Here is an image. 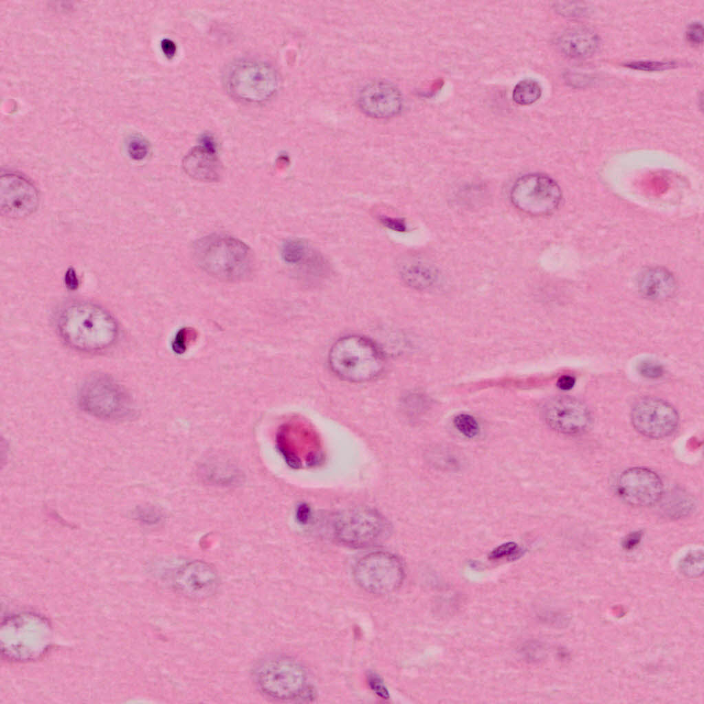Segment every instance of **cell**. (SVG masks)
Wrapping results in <instances>:
<instances>
[{
	"label": "cell",
	"mask_w": 704,
	"mask_h": 704,
	"mask_svg": "<svg viewBox=\"0 0 704 704\" xmlns=\"http://www.w3.org/2000/svg\"><path fill=\"white\" fill-rule=\"evenodd\" d=\"M399 273L405 283L417 289H428L437 280L435 269L417 260L402 261L399 265Z\"/></svg>",
	"instance_id": "cell-19"
},
{
	"label": "cell",
	"mask_w": 704,
	"mask_h": 704,
	"mask_svg": "<svg viewBox=\"0 0 704 704\" xmlns=\"http://www.w3.org/2000/svg\"><path fill=\"white\" fill-rule=\"evenodd\" d=\"M541 94V87L538 82L532 79H525L514 87L512 98L518 104L529 105L537 101Z\"/></svg>",
	"instance_id": "cell-20"
},
{
	"label": "cell",
	"mask_w": 704,
	"mask_h": 704,
	"mask_svg": "<svg viewBox=\"0 0 704 704\" xmlns=\"http://www.w3.org/2000/svg\"><path fill=\"white\" fill-rule=\"evenodd\" d=\"M542 416L553 430L569 435L583 433L592 422L587 406L569 396L556 397L547 402L542 408Z\"/></svg>",
	"instance_id": "cell-11"
},
{
	"label": "cell",
	"mask_w": 704,
	"mask_h": 704,
	"mask_svg": "<svg viewBox=\"0 0 704 704\" xmlns=\"http://www.w3.org/2000/svg\"><path fill=\"white\" fill-rule=\"evenodd\" d=\"M254 678L263 694L280 700L301 697L308 685L303 666L286 656H272L261 660L255 668Z\"/></svg>",
	"instance_id": "cell-5"
},
{
	"label": "cell",
	"mask_w": 704,
	"mask_h": 704,
	"mask_svg": "<svg viewBox=\"0 0 704 704\" xmlns=\"http://www.w3.org/2000/svg\"><path fill=\"white\" fill-rule=\"evenodd\" d=\"M512 204L518 210L531 216H545L553 212L562 200L558 184L542 173H529L518 178L510 191Z\"/></svg>",
	"instance_id": "cell-8"
},
{
	"label": "cell",
	"mask_w": 704,
	"mask_h": 704,
	"mask_svg": "<svg viewBox=\"0 0 704 704\" xmlns=\"http://www.w3.org/2000/svg\"><path fill=\"white\" fill-rule=\"evenodd\" d=\"M518 553L517 544L514 542H508L493 549L489 554V558L491 560H498L505 557L514 558Z\"/></svg>",
	"instance_id": "cell-26"
},
{
	"label": "cell",
	"mask_w": 704,
	"mask_h": 704,
	"mask_svg": "<svg viewBox=\"0 0 704 704\" xmlns=\"http://www.w3.org/2000/svg\"><path fill=\"white\" fill-rule=\"evenodd\" d=\"M55 324L59 336L67 346L86 353L107 351L119 336L115 318L100 306L86 301H71L61 305L56 314Z\"/></svg>",
	"instance_id": "cell-1"
},
{
	"label": "cell",
	"mask_w": 704,
	"mask_h": 704,
	"mask_svg": "<svg viewBox=\"0 0 704 704\" xmlns=\"http://www.w3.org/2000/svg\"><path fill=\"white\" fill-rule=\"evenodd\" d=\"M600 40L591 30L584 27H577L566 30L558 38L561 50L573 58H585L593 55L597 50Z\"/></svg>",
	"instance_id": "cell-18"
},
{
	"label": "cell",
	"mask_w": 704,
	"mask_h": 704,
	"mask_svg": "<svg viewBox=\"0 0 704 704\" xmlns=\"http://www.w3.org/2000/svg\"><path fill=\"white\" fill-rule=\"evenodd\" d=\"M378 219L381 224L390 230L399 232H406L407 229L406 223L404 219L386 215H380L378 217Z\"/></svg>",
	"instance_id": "cell-29"
},
{
	"label": "cell",
	"mask_w": 704,
	"mask_h": 704,
	"mask_svg": "<svg viewBox=\"0 0 704 704\" xmlns=\"http://www.w3.org/2000/svg\"><path fill=\"white\" fill-rule=\"evenodd\" d=\"M357 584L364 591L386 595L396 591L402 584L404 570L402 562L388 552H373L361 558L353 569Z\"/></svg>",
	"instance_id": "cell-9"
},
{
	"label": "cell",
	"mask_w": 704,
	"mask_h": 704,
	"mask_svg": "<svg viewBox=\"0 0 704 704\" xmlns=\"http://www.w3.org/2000/svg\"><path fill=\"white\" fill-rule=\"evenodd\" d=\"M149 146L147 142L140 138L131 139L128 144L129 156L135 160L144 159L148 154Z\"/></svg>",
	"instance_id": "cell-25"
},
{
	"label": "cell",
	"mask_w": 704,
	"mask_h": 704,
	"mask_svg": "<svg viewBox=\"0 0 704 704\" xmlns=\"http://www.w3.org/2000/svg\"><path fill=\"white\" fill-rule=\"evenodd\" d=\"M453 422L456 428L468 438H472L478 433V424L470 415L459 414L454 417Z\"/></svg>",
	"instance_id": "cell-23"
},
{
	"label": "cell",
	"mask_w": 704,
	"mask_h": 704,
	"mask_svg": "<svg viewBox=\"0 0 704 704\" xmlns=\"http://www.w3.org/2000/svg\"><path fill=\"white\" fill-rule=\"evenodd\" d=\"M197 265L210 276L226 282L248 279L255 267L254 255L241 240L222 234H210L192 245Z\"/></svg>",
	"instance_id": "cell-2"
},
{
	"label": "cell",
	"mask_w": 704,
	"mask_h": 704,
	"mask_svg": "<svg viewBox=\"0 0 704 704\" xmlns=\"http://www.w3.org/2000/svg\"><path fill=\"white\" fill-rule=\"evenodd\" d=\"M388 520L368 507H356L336 515L333 523L335 538L353 547H369L385 540L390 533Z\"/></svg>",
	"instance_id": "cell-6"
},
{
	"label": "cell",
	"mask_w": 704,
	"mask_h": 704,
	"mask_svg": "<svg viewBox=\"0 0 704 704\" xmlns=\"http://www.w3.org/2000/svg\"><path fill=\"white\" fill-rule=\"evenodd\" d=\"M138 518L147 524L157 522L161 518L160 512L152 507H143L137 510Z\"/></svg>",
	"instance_id": "cell-31"
},
{
	"label": "cell",
	"mask_w": 704,
	"mask_h": 704,
	"mask_svg": "<svg viewBox=\"0 0 704 704\" xmlns=\"http://www.w3.org/2000/svg\"><path fill=\"white\" fill-rule=\"evenodd\" d=\"M329 362L331 370L340 378L364 382L382 373L385 358L372 341L359 336H348L333 344L329 351Z\"/></svg>",
	"instance_id": "cell-3"
},
{
	"label": "cell",
	"mask_w": 704,
	"mask_h": 704,
	"mask_svg": "<svg viewBox=\"0 0 704 704\" xmlns=\"http://www.w3.org/2000/svg\"><path fill=\"white\" fill-rule=\"evenodd\" d=\"M311 514V508L309 505L302 503L296 509V519L299 522L305 524L309 520Z\"/></svg>",
	"instance_id": "cell-34"
},
{
	"label": "cell",
	"mask_w": 704,
	"mask_h": 704,
	"mask_svg": "<svg viewBox=\"0 0 704 704\" xmlns=\"http://www.w3.org/2000/svg\"><path fill=\"white\" fill-rule=\"evenodd\" d=\"M161 47L164 54L168 58H171L174 56L176 51V45L172 40L164 38L161 42Z\"/></svg>",
	"instance_id": "cell-37"
},
{
	"label": "cell",
	"mask_w": 704,
	"mask_h": 704,
	"mask_svg": "<svg viewBox=\"0 0 704 704\" xmlns=\"http://www.w3.org/2000/svg\"><path fill=\"white\" fill-rule=\"evenodd\" d=\"M368 684L371 688L380 696L386 698L388 696V691L382 681L378 676L371 674L368 677Z\"/></svg>",
	"instance_id": "cell-33"
},
{
	"label": "cell",
	"mask_w": 704,
	"mask_h": 704,
	"mask_svg": "<svg viewBox=\"0 0 704 704\" xmlns=\"http://www.w3.org/2000/svg\"><path fill=\"white\" fill-rule=\"evenodd\" d=\"M630 419L638 432L652 439L672 435L679 423L676 409L668 402L653 397L638 399L632 408Z\"/></svg>",
	"instance_id": "cell-10"
},
{
	"label": "cell",
	"mask_w": 704,
	"mask_h": 704,
	"mask_svg": "<svg viewBox=\"0 0 704 704\" xmlns=\"http://www.w3.org/2000/svg\"><path fill=\"white\" fill-rule=\"evenodd\" d=\"M686 38L692 45L702 44L703 40V28L700 23H694L689 25L686 31Z\"/></svg>",
	"instance_id": "cell-30"
},
{
	"label": "cell",
	"mask_w": 704,
	"mask_h": 704,
	"mask_svg": "<svg viewBox=\"0 0 704 704\" xmlns=\"http://www.w3.org/2000/svg\"><path fill=\"white\" fill-rule=\"evenodd\" d=\"M638 370L642 376L647 378H657L661 377L663 373L661 365L652 361L640 362Z\"/></svg>",
	"instance_id": "cell-27"
},
{
	"label": "cell",
	"mask_w": 704,
	"mask_h": 704,
	"mask_svg": "<svg viewBox=\"0 0 704 704\" xmlns=\"http://www.w3.org/2000/svg\"><path fill=\"white\" fill-rule=\"evenodd\" d=\"M219 578L215 569L208 563L193 561L181 566L175 575V586L179 592L192 599H204L213 594L218 587Z\"/></svg>",
	"instance_id": "cell-15"
},
{
	"label": "cell",
	"mask_w": 704,
	"mask_h": 704,
	"mask_svg": "<svg viewBox=\"0 0 704 704\" xmlns=\"http://www.w3.org/2000/svg\"><path fill=\"white\" fill-rule=\"evenodd\" d=\"M703 552L700 549L692 550L680 560L679 571L688 578H697L703 573Z\"/></svg>",
	"instance_id": "cell-21"
},
{
	"label": "cell",
	"mask_w": 704,
	"mask_h": 704,
	"mask_svg": "<svg viewBox=\"0 0 704 704\" xmlns=\"http://www.w3.org/2000/svg\"><path fill=\"white\" fill-rule=\"evenodd\" d=\"M307 245L300 239H289L284 242L281 248L283 259L289 264L302 263L307 256Z\"/></svg>",
	"instance_id": "cell-22"
},
{
	"label": "cell",
	"mask_w": 704,
	"mask_h": 704,
	"mask_svg": "<svg viewBox=\"0 0 704 704\" xmlns=\"http://www.w3.org/2000/svg\"><path fill=\"white\" fill-rule=\"evenodd\" d=\"M361 111L378 119L397 116L402 109L403 98L399 89L385 81H373L362 88L358 96Z\"/></svg>",
	"instance_id": "cell-14"
},
{
	"label": "cell",
	"mask_w": 704,
	"mask_h": 704,
	"mask_svg": "<svg viewBox=\"0 0 704 704\" xmlns=\"http://www.w3.org/2000/svg\"><path fill=\"white\" fill-rule=\"evenodd\" d=\"M643 532L635 531L626 536L622 541V547L626 551L635 549L641 541Z\"/></svg>",
	"instance_id": "cell-32"
},
{
	"label": "cell",
	"mask_w": 704,
	"mask_h": 704,
	"mask_svg": "<svg viewBox=\"0 0 704 704\" xmlns=\"http://www.w3.org/2000/svg\"><path fill=\"white\" fill-rule=\"evenodd\" d=\"M637 287L641 294L652 300L671 298L676 290L673 276L662 268L648 269L638 277Z\"/></svg>",
	"instance_id": "cell-17"
},
{
	"label": "cell",
	"mask_w": 704,
	"mask_h": 704,
	"mask_svg": "<svg viewBox=\"0 0 704 704\" xmlns=\"http://www.w3.org/2000/svg\"><path fill=\"white\" fill-rule=\"evenodd\" d=\"M80 408L104 419H122L134 413V404L126 390L111 376L95 374L84 381L78 393Z\"/></svg>",
	"instance_id": "cell-4"
},
{
	"label": "cell",
	"mask_w": 704,
	"mask_h": 704,
	"mask_svg": "<svg viewBox=\"0 0 704 704\" xmlns=\"http://www.w3.org/2000/svg\"><path fill=\"white\" fill-rule=\"evenodd\" d=\"M197 336V331L192 328L184 327L179 329L173 341V351L179 354L184 353L196 340Z\"/></svg>",
	"instance_id": "cell-24"
},
{
	"label": "cell",
	"mask_w": 704,
	"mask_h": 704,
	"mask_svg": "<svg viewBox=\"0 0 704 704\" xmlns=\"http://www.w3.org/2000/svg\"><path fill=\"white\" fill-rule=\"evenodd\" d=\"M626 65L629 67L637 69L656 71L669 68L674 66V63L671 62L639 61L632 62Z\"/></svg>",
	"instance_id": "cell-28"
},
{
	"label": "cell",
	"mask_w": 704,
	"mask_h": 704,
	"mask_svg": "<svg viewBox=\"0 0 704 704\" xmlns=\"http://www.w3.org/2000/svg\"><path fill=\"white\" fill-rule=\"evenodd\" d=\"M36 187L25 177L6 173L0 179L1 213L10 218H22L34 212L38 206Z\"/></svg>",
	"instance_id": "cell-13"
},
{
	"label": "cell",
	"mask_w": 704,
	"mask_h": 704,
	"mask_svg": "<svg viewBox=\"0 0 704 704\" xmlns=\"http://www.w3.org/2000/svg\"><path fill=\"white\" fill-rule=\"evenodd\" d=\"M617 490L627 503L637 507H650L663 497V486L660 477L645 468H632L618 478Z\"/></svg>",
	"instance_id": "cell-12"
},
{
	"label": "cell",
	"mask_w": 704,
	"mask_h": 704,
	"mask_svg": "<svg viewBox=\"0 0 704 704\" xmlns=\"http://www.w3.org/2000/svg\"><path fill=\"white\" fill-rule=\"evenodd\" d=\"M204 148L216 153V144L214 138L209 134H204L201 138V145Z\"/></svg>",
	"instance_id": "cell-38"
},
{
	"label": "cell",
	"mask_w": 704,
	"mask_h": 704,
	"mask_svg": "<svg viewBox=\"0 0 704 704\" xmlns=\"http://www.w3.org/2000/svg\"><path fill=\"white\" fill-rule=\"evenodd\" d=\"M575 382V380L573 377L565 375L558 379L557 386L561 390H568L573 387Z\"/></svg>",
	"instance_id": "cell-35"
},
{
	"label": "cell",
	"mask_w": 704,
	"mask_h": 704,
	"mask_svg": "<svg viewBox=\"0 0 704 704\" xmlns=\"http://www.w3.org/2000/svg\"><path fill=\"white\" fill-rule=\"evenodd\" d=\"M65 281L66 285L71 289H76L78 287V280L74 268L70 267L67 270L65 276Z\"/></svg>",
	"instance_id": "cell-36"
},
{
	"label": "cell",
	"mask_w": 704,
	"mask_h": 704,
	"mask_svg": "<svg viewBox=\"0 0 704 704\" xmlns=\"http://www.w3.org/2000/svg\"><path fill=\"white\" fill-rule=\"evenodd\" d=\"M230 93L239 100L260 102L277 90L279 79L270 65L252 60H240L229 67L225 76Z\"/></svg>",
	"instance_id": "cell-7"
},
{
	"label": "cell",
	"mask_w": 704,
	"mask_h": 704,
	"mask_svg": "<svg viewBox=\"0 0 704 704\" xmlns=\"http://www.w3.org/2000/svg\"><path fill=\"white\" fill-rule=\"evenodd\" d=\"M182 166L191 178L204 182H217L222 175V166L216 153L201 146L192 148L184 158Z\"/></svg>",
	"instance_id": "cell-16"
}]
</instances>
